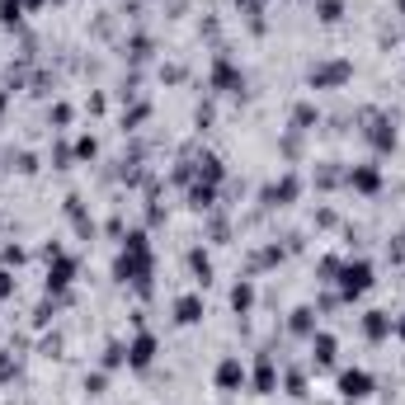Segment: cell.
Wrapping results in <instances>:
<instances>
[{"instance_id":"f546056e","label":"cell","mask_w":405,"mask_h":405,"mask_svg":"<svg viewBox=\"0 0 405 405\" xmlns=\"http://www.w3.org/2000/svg\"><path fill=\"white\" fill-rule=\"evenodd\" d=\"M396 330H401V335H405V321H401V326H396Z\"/></svg>"},{"instance_id":"7c38bea8","label":"cell","mask_w":405,"mask_h":405,"mask_svg":"<svg viewBox=\"0 0 405 405\" xmlns=\"http://www.w3.org/2000/svg\"><path fill=\"white\" fill-rule=\"evenodd\" d=\"M335 349H340V344H335V335H330V330H316V335H311L316 363H335Z\"/></svg>"},{"instance_id":"4fadbf2b","label":"cell","mask_w":405,"mask_h":405,"mask_svg":"<svg viewBox=\"0 0 405 405\" xmlns=\"http://www.w3.org/2000/svg\"><path fill=\"white\" fill-rule=\"evenodd\" d=\"M363 330H368V340H387L391 335V316L387 311H368L363 316Z\"/></svg>"},{"instance_id":"5b68a950","label":"cell","mask_w":405,"mask_h":405,"mask_svg":"<svg viewBox=\"0 0 405 405\" xmlns=\"http://www.w3.org/2000/svg\"><path fill=\"white\" fill-rule=\"evenodd\" d=\"M151 363H156V335H151V330H141L137 340L127 344V368H137V373H146Z\"/></svg>"},{"instance_id":"cb8c5ba5","label":"cell","mask_w":405,"mask_h":405,"mask_svg":"<svg viewBox=\"0 0 405 405\" xmlns=\"http://www.w3.org/2000/svg\"><path fill=\"white\" fill-rule=\"evenodd\" d=\"M10 377H15V359L0 349V382H10Z\"/></svg>"},{"instance_id":"603a6c76","label":"cell","mask_w":405,"mask_h":405,"mask_svg":"<svg viewBox=\"0 0 405 405\" xmlns=\"http://www.w3.org/2000/svg\"><path fill=\"white\" fill-rule=\"evenodd\" d=\"M118 363H127V349H123L118 340H113L109 349H104V368H118Z\"/></svg>"},{"instance_id":"9c48e42d","label":"cell","mask_w":405,"mask_h":405,"mask_svg":"<svg viewBox=\"0 0 405 405\" xmlns=\"http://www.w3.org/2000/svg\"><path fill=\"white\" fill-rule=\"evenodd\" d=\"M240 387H245V363H240V359H221L217 391H240Z\"/></svg>"},{"instance_id":"8fae6325","label":"cell","mask_w":405,"mask_h":405,"mask_svg":"<svg viewBox=\"0 0 405 405\" xmlns=\"http://www.w3.org/2000/svg\"><path fill=\"white\" fill-rule=\"evenodd\" d=\"M274 387H278V368H274V359H269V354H259V363H255V391H259V396H269Z\"/></svg>"},{"instance_id":"5bb4252c","label":"cell","mask_w":405,"mask_h":405,"mask_svg":"<svg viewBox=\"0 0 405 405\" xmlns=\"http://www.w3.org/2000/svg\"><path fill=\"white\" fill-rule=\"evenodd\" d=\"M368 137H373V146H377V151H387V146H396V123H391V118H377Z\"/></svg>"},{"instance_id":"7402d4cb","label":"cell","mask_w":405,"mask_h":405,"mask_svg":"<svg viewBox=\"0 0 405 405\" xmlns=\"http://www.w3.org/2000/svg\"><path fill=\"white\" fill-rule=\"evenodd\" d=\"M19 15H24V0H0V19L5 24H19Z\"/></svg>"},{"instance_id":"52a82bcc","label":"cell","mask_w":405,"mask_h":405,"mask_svg":"<svg viewBox=\"0 0 405 405\" xmlns=\"http://www.w3.org/2000/svg\"><path fill=\"white\" fill-rule=\"evenodd\" d=\"M52 259H57V264L47 269V292H66V288H71V278H76V259H71V255H62V250H57Z\"/></svg>"},{"instance_id":"83f0119b","label":"cell","mask_w":405,"mask_h":405,"mask_svg":"<svg viewBox=\"0 0 405 405\" xmlns=\"http://www.w3.org/2000/svg\"><path fill=\"white\" fill-rule=\"evenodd\" d=\"M0 259H5V264H19V259H24V250H19V245H5V255H0Z\"/></svg>"},{"instance_id":"4dcf8cb0","label":"cell","mask_w":405,"mask_h":405,"mask_svg":"<svg viewBox=\"0 0 405 405\" xmlns=\"http://www.w3.org/2000/svg\"><path fill=\"white\" fill-rule=\"evenodd\" d=\"M0 104H5V90H0Z\"/></svg>"},{"instance_id":"9a60e30c","label":"cell","mask_w":405,"mask_h":405,"mask_svg":"<svg viewBox=\"0 0 405 405\" xmlns=\"http://www.w3.org/2000/svg\"><path fill=\"white\" fill-rule=\"evenodd\" d=\"M231 307H236L240 316H245L250 307H255V283H250V278H240V283L231 288Z\"/></svg>"},{"instance_id":"44dd1931","label":"cell","mask_w":405,"mask_h":405,"mask_svg":"<svg viewBox=\"0 0 405 405\" xmlns=\"http://www.w3.org/2000/svg\"><path fill=\"white\" fill-rule=\"evenodd\" d=\"M193 207H212V198H217V184H193Z\"/></svg>"},{"instance_id":"8992f818","label":"cell","mask_w":405,"mask_h":405,"mask_svg":"<svg viewBox=\"0 0 405 405\" xmlns=\"http://www.w3.org/2000/svg\"><path fill=\"white\" fill-rule=\"evenodd\" d=\"M297 193H302V179H297V174H283L278 184H269L264 193H259V202H264V207H283V202H292Z\"/></svg>"},{"instance_id":"3957f363","label":"cell","mask_w":405,"mask_h":405,"mask_svg":"<svg viewBox=\"0 0 405 405\" xmlns=\"http://www.w3.org/2000/svg\"><path fill=\"white\" fill-rule=\"evenodd\" d=\"M354 76V62H321V66H311V76H307V85L311 90H335V85H344V80Z\"/></svg>"},{"instance_id":"d4e9b609","label":"cell","mask_w":405,"mask_h":405,"mask_svg":"<svg viewBox=\"0 0 405 405\" xmlns=\"http://www.w3.org/2000/svg\"><path fill=\"white\" fill-rule=\"evenodd\" d=\"M335 274H340V259L326 255V259H321V278H335Z\"/></svg>"},{"instance_id":"ac0fdd59","label":"cell","mask_w":405,"mask_h":405,"mask_svg":"<svg viewBox=\"0 0 405 405\" xmlns=\"http://www.w3.org/2000/svg\"><path fill=\"white\" fill-rule=\"evenodd\" d=\"M292 335H316V311L311 307H297L292 311Z\"/></svg>"},{"instance_id":"f1b7e54d","label":"cell","mask_w":405,"mask_h":405,"mask_svg":"<svg viewBox=\"0 0 405 405\" xmlns=\"http://www.w3.org/2000/svg\"><path fill=\"white\" fill-rule=\"evenodd\" d=\"M76 156H94V137H80L76 141Z\"/></svg>"},{"instance_id":"484cf974","label":"cell","mask_w":405,"mask_h":405,"mask_svg":"<svg viewBox=\"0 0 405 405\" xmlns=\"http://www.w3.org/2000/svg\"><path fill=\"white\" fill-rule=\"evenodd\" d=\"M85 391H90V396H99V391H104V373H94V377H85Z\"/></svg>"},{"instance_id":"e0dca14e","label":"cell","mask_w":405,"mask_h":405,"mask_svg":"<svg viewBox=\"0 0 405 405\" xmlns=\"http://www.w3.org/2000/svg\"><path fill=\"white\" fill-rule=\"evenodd\" d=\"M188 269H193V278H198V283H212V259H207L202 250H188Z\"/></svg>"},{"instance_id":"6da1fadb","label":"cell","mask_w":405,"mask_h":405,"mask_svg":"<svg viewBox=\"0 0 405 405\" xmlns=\"http://www.w3.org/2000/svg\"><path fill=\"white\" fill-rule=\"evenodd\" d=\"M113 274H118L123 283H137V288L151 283V250H146V236H141V231L127 236V245H123V255H118Z\"/></svg>"},{"instance_id":"d6986e66","label":"cell","mask_w":405,"mask_h":405,"mask_svg":"<svg viewBox=\"0 0 405 405\" xmlns=\"http://www.w3.org/2000/svg\"><path fill=\"white\" fill-rule=\"evenodd\" d=\"M316 118H321V113H316V104H297V109H292V127H297V132H307Z\"/></svg>"},{"instance_id":"2e32d148","label":"cell","mask_w":405,"mask_h":405,"mask_svg":"<svg viewBox=\"0 0 405 405\" xmlns=\"http://www.w3.org/2000/svg\"><path fill=\"white\" fill-rule=\"evenodd\" d=\"M349 184H354V188H363V193H373V188L382 184V174H377L373 165H359V170L349 174Z\"/></svg>"},{"instance_id":"4316f807","label":"cell","mask_w":405,"mask_h":405,"mask_svg":"<svg viewBox=\"0 0 405 405\" xmlns=\"http://www.w3.org/2000/svg\"><path fill=\"white\" fill-rule=\"evenodd\" d=\"M15 292V278H10V274H5V269H0V302H5V297Z\"/></svg>"},{"instance_id":"30bf717a","label":"cell","mask_w":405,"mask_h":405,"mask_svg":"<svg viewBox=\"0 0 405 405\" xmlns=\"http://www.w3.org/2000/svg\"><path fill=\"white\" fill-rule=\"evenodd\" d=\"M174 321H179V326H198L202 321V297L198 292L179 297V302H174Z\"/></svg>"},{"instance_id":"7a4b0ae2","label":"cell","mask_w":405,"mask_h":405,"mask_svg":"<svg viewBox=\"0 0 405 405\" xmlns=\"http://www.w3.org/2000/svg\"><path fill=\"white\" fill-rule=\"evenodd\" d=\"M368 288H373V264H368V259L340 264V292H344V297H363Z\"/></svg>"},{"instance_id":"ba28073f","label":"cell","mask_w":405,"mask_h":405,"mask_svg":"<svg viewBox=\"0 0 405 405\" xmlns=\"http://www.w3.org/2000/svg\"><path fill=\"white\" fill-rule=\"evenodd\" d=\"M212 90H231V94L245 90V76L231 66V57H217V62H212Z\"/></svg>"},{"instance_id":"277c9868","label":"cell","mask_w":405,"mask_h":405,"mask_svg":"<svg viewBox=\"0 0 405 405\" xmlns=\"http://www.w3.org/2000/svg\"><path fill=\"white\" fill-rule=\"evenodd\" d=\"M340 396H344V401H363V396H373V373H368V368H344V373H340Z\"/></svg>"},{"instance_id":"ffe728a7","label":"cell","mask_w":405,"mask_h":405,"mask_svg":"<svg viewBox=\"0 0 405 405\" xmlns=\"http://www.w3.org/2000/svg\"><path fill=\"white\" fill-rule=\"evenodd\" d=\"M316 15H321V24H335L344 15V5L340 0H316Z\"/></svg>"}]
</instances>
